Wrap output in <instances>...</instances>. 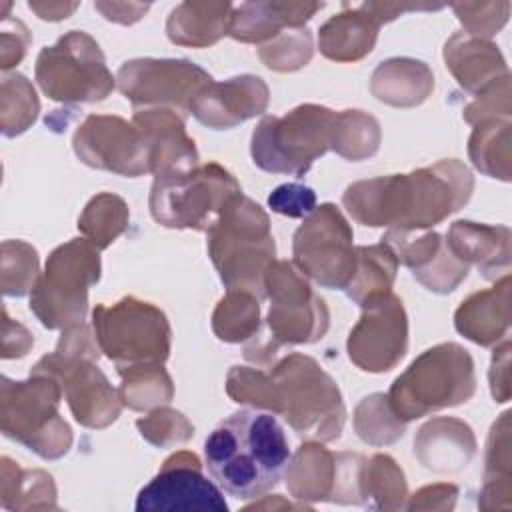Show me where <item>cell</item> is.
I'll return each mask as SVG.
<instances>
[{"instance_id":"1","label":"cell","mask_w":512,"mask_h":512,"mask_svg":"<svg viewBox=\"0 0 512 512\" xmlns=\"http://www.w3.org/2000/svg\"><path fill=\"white\" fill-rule=\"evenodd\" d=\"M474 176L456 158L408 174H388L350 184L342 204L354 222L388 230H428L466 206Z\"/></svg>"},{"instance_id":"2","label":"cell","mask_w":512,"mask_h":512,"mask_svg":"<svg viewBox=\"0 0 512 512\" xmlns=\"http://www.w3.org/2000/svg\"><path fill=\"white\" fill-rule=\"evenodd\" d=\"M210 476L234 498H258L272 490L290 460L282 426L272 414L238 410L222 420L204 442Z\"/></svg>"},{"instance_id":"3","label":"cell","mask_w":512,"mask_h":512,"mask_svg":"<svg viewBox=\"0 0 512 512\" xmlns=\"http://www.w3.org/2000/svg\"><path fill=\"white\" fill-rule=\"evenodd\" d=\"M206 248L226 290L266 298L264 278L276 262V242L260 204L242 192L232 196L206 230Z\"/></svg>"},{"instance_id":"4","label":"cell","mask_w":512,"mask_h":512,"mask_svg":"<svg viewBox=\"0 0 512 512\" xmlns=\"http://www.w3.org/2000/svg\"><path fill=\"white\" fill-rule=\"evenodd\" d=\"M100 352L94 332L80 322L64 328L54 352L42 356L30 370L56 378L74 420L92 430L114 424L124 406L118 390L96 364Z\"/></svg>"},{"instance_id":"5","label":"cell","mask_w":512,"mask_h":512,"mask_svg":"<svg viewBox=\"0 0 512 512\" xmlns=\"http://www.w3.org/2000/svg\"><path fill=\"white\" fill-rule=\"evenodd\" d=\"M272 408L288 426L306 440L334 442L342 436L346 408L334 378L300 352H292L268 370Z\"/></svg>"},{"instance_id":"6","label":"cell","mask_w":512,"mask_h":512,"mask_svg":"<svg viewBox=\"0 0 512 512\" xmlns=\"http://www.w3.org/2000/svg\"><path fill=\"white\" fill-rule=\"evenodd\" d=\"M264 292L270 300L266 314L268 338L244 348V358L254 364H268L282 346L314 344L330 326V312L308 278L288 260H276L264 278Z\"/></svg>"},{"instance_id":"7","label":"cell","mask_w":512,"mask_h":512,"mask_svg":"<svg viewBox=\"0 0 512 512\" xmlns=\"http://www.w3.org/2000/svg\"><path fill=\"white\" fill-rule=\"evenodd\" d=\"M474 392L476 372L470 352L456 342H442L416 356L386 396L394 414L410 422L466 404Z\"/></svg>"},{"instance_id":"8","label":"cell","mask_w":512,"mask_h":512,"mask_svg":"<svg viewBox=\"0 0 512 512\" xmlns=\"http://www.w3.org/2000/svg\"><path fill=\"white\" fill-rule=\"evenodd\" d=\"M62 386L48 374L30 372L28 380L2 376L0 428L2 434L44 460H58L72 448V430L60 416Z\"/></svg>"},{"instance_id":"9","label":"cell","mask_w":512,"mask_h":512,"mask_svg":"<svg viewBox=\"0 0 512 512\" xmlns=\"http://www.w3.org/2000/svg\"><path fill=\"white\" fill-rule=\"evenodd\" d=\"M100 270V250L86 238H72L56 246L30 292L32 314L48 330L84 322L88 292L98 284Z\"/></svg>"},{"instance_id":"10","label":"cell","mask_w":512,"mask_h":512,"mask_svg":"<svg viewBox=\"0 0 512 512\" xmlns=\"http://www.w3.org/2000/svg\"><path fill=\"white\" fill-rule=\"evenodd\" d=\"M334 110L300 104L284 116H264L252 132V162L270 174L304 176L330 150Z\"/></svg>"},{"instance_id":"11","label":"cell","mask_w":512,"mask_h":512,"mask_svg":"<svg viewBox=\"0 0 512 512\" xmlns=\"http://www.w3.org/2000/svg\"><path fill=\"white\" fill-rule=\"evenodd\" d=\"M238 180L218 162L156 176L148 196L152 218L174 230H208L228 200L240 194Z\"/></svg>"},{"instance_id":"12","label":"cell","mask_w":512,"mask_h":512,"mask_svg":"<svg viewBox=\"0 0 512 512\" xmlns=\"http://www.w3.org/2000/svg\"><path fill=\"white\" fill-rule=\"evenodd\" d=\"M92 330L100 350L116 368L164 364L170 356L172 328L152 302L124 296L92 310Z\"/></svg>"},{"instance_id":"13","label":"cell","mask_w":512,"mask_h":512,"mask_svg":"<svg viewBox=\"0 0 512 512\" xmlns=\"http://www.w3.org/2000/svg\"><path fill=\"white\" fill-rule=\"evenodd\" d=\"M34 78L50 100L62 104L102 102L116 86L98 42L82 30H70L42 48Z\"/></svg>"},{"instance_id":"14","label":"cell","mask_w":512,"mask_h":512,"mask_svg":"<svg viewBox=\"0 0 512 512\" xmlns=\"http://www.w3.org/2000/svg\"><path fill=\"white\" fill-rule=\"evenodd\" d=\"M292 264L308 278L330 290H346L356 272L354 232L332 202L316 206L296 228Z\"/></svg>"},{"instance_id":"15","label":"cell","mask_w":512,"mask_h":512,"mask_svg":"<svg viewBox=\"0 0 512 512\" xmlns=\"http://www.w3.org/2000/svg\"><path fill=\"white\" fill-rule=\"evenodd\" d=\"M212 82L204 68L182 58H134L116 72V86L134 108L190 112Z\"/></svg>"},{"instance_id":"16","label":"cell","mask_w":512,"mask_h":512,"mask_svg":"<svg viewBox=\"0 0 512 512\" xmlns=\"http://www.w3.org/2000/svg\"><path fill=\"white\" fill-rule=\"evenodd\" d=\"M366 456L332 452L318 440H306L284 470L290 496L304 504L334 502L360 506V470Z\"/></svg>"},{"instance_id":"17","label":"cell","mask_w":512,"mask_h":512,"mask_svg":"<svg viewBox=\"0 0 512 512\" xmlns=\"http://www.w3.org/2000/svg\"><path fill=\"white\" fill-rule=\"evenodd\" d=\"M362 314L346 340L354 366L382 374L400 364L408 350V316L402 300L390 290L360 304Z\"/></svg>"},{"instance_id":"18","label":"cell","mask_w":512,"mask_h":512,"mask_svg":"<svg viewBox=\"0 0 512 512\" xmlns=\"http://www.w3.org/2000/svg\"><path fill=\"white\" fill-rule=\"evenodd\" d=\"M78 160L90 168L126 178L152 174L150 152L140 128L114 114L86 116L72 136Z\"/></svg>"},{"instance_id":"19","label":"cell","mask_w":512,"mask_h":512,"mask_svg":"<svg viewBox=\"0 0 512 512\" xmlns=\"http://www.w3.org/2000/svg\"><path fill=\"white\" fill-rule=\"evenodd\" d=\"M138 512L186 510V512H226L222 490L204 476L200 458L190 450L168 456L158 474L138 492Z\"/></svg>"},{"instance_id":"20","label":"cell","mask_w":512,"mask_h":512,"mask_svg":"<svg viewBox=\"0 0 512 512\" xmlns=\"http://www.w3.org/2000/svg\"><path fill=\"white\" fill-rule=\"evenodd\" d=\"M268 84L256 74H240L212 82L190 106L192 116L212 130H230L266 112Z\"/></svg>"},{"instance_id":"21","label":"cell","mask_w":512,"mask_h":512,"mask_svg":"<svg viewBox=\"0 0 512 512\" xmlns=\"http://www.w3.org/2000/svg\"><path fill=\"white\" fill-rule=\"evenodd\" d=\"M132 122L146 140L154 178L198 166L196 142L188 136L180 114L170 108H140Z\"/></svg>"},{"instance_id":"22","label":"cell","mask_w":512,"mask_h":512,"mask_svg":"<svg viewBox=\"0 0 512 512\" xmlns=\"http://www.w3.org/2000/svg\"><path fill=\"white\" fill-rule=\"evenodd\" d=\"M476 454L472 428L454 416H438L422 424L414 436V456L436 474L464 470Z\"/></svg>"},{"instance_id":"23","label":"cell","mask_w":512,"mask_h":512,"mask_svg":"<svg viewBox=\"0 0 512 512\" xmlns=\"http://www.w3.org/2000/svg\"><path fill=\"white\" fill-rule=\"evenodd\" d=\"M322 8V2H244L232 10L228 36L262 46L284 30L304 28Z\"/></svg>"},{"instance_id":"24","label":"cell","mask_w":512,"mask_h":512,"mask_svg":"<svg viewBox=\"0 0 512 512\" xmlns=\"http://www.w3.org/2000/svg\"><path fill=\"white\" fill-rule=\"evenodd\" d=\"M444 64L462 90L476 96L508 76V66L490 40L474 38L466 32H454L444 44Z\"/></svg>"},{"instance_id":"25","label":"cell","mask_w":512,"mask_h":512,"mask_svg":"<svg viewBox=\"0 0 512 512\" xmlns=\"http://www.w3.org/2000/svg\"><path fill=\"white\" fill-rule=\"evenodd\" d=\"M446 244L464 264H474L484 278L498 280L510 274V228L472 220H456Z\"/></svg>"},{"instance_id":"26","label":"cell","mask_w":512,"mask_h":512,"mask_svg":"<svg viewBox=\"0 0 512 512\" xmlns=\"http://www.w3.org/2000/svg\"><path fill=\"white\" fill-rule=\"evenodd\" d=\"M510 274L496 280L492 288L464 298L454 312V328L478 346L498 344L510 326Z\"/></svg>"},{"instance_id":"27","label":"cell","mask_w":512,"mask_h":512,"mask_svg":"<svg viewBox=\"0 0 512 512\" xmlns=\"http://www.w3.org/2000/svg\"><path fill=\"white\" fill-rule=\"evenodd\" d=\"M380 26L366 2L360 6L342 4V12L320 26L318 48L328 60L358 62L372 52Z\"/></svg>"},{"instance_id":"28","label":"cell","mask_w":512,"mask_h":512,"mask_svg":"<svg viewBox=\"0 0 512 512\" xmlns=\"http://www.w3.org/2000/svg\"><path fill=\"white\" fill-rule=\"evenodd\" d=\"M434 90L430 66L416 58H388L370 76V94L394 108H414L428 100Z\"/></svg>"},{"instance_id":"29","label":"cell","mask_w":512,"mask_h":512,"mask_svg":"<svg viewBox=\"0 0 512 512\" xmlns=\"http://www.w3.org/2000/svg\"><path fill=\"white\" fill-rule=\"evenodd\" d=\"M230 2H182L168 14L166 36L176 46L208 48L228 34Z\"/></svg>"},{"instance_id":"30","label":"cell","mask_w":512,"mask_h":512,"mask_svg":"<svg viewBox=\"0 0 512 512\" xmlns=\"http://www.w3.org/2000/svg\"><path fill=\"white\" fill-rule=\"evenodd\" d=\"M480 510L512 508V456H510V412H502L492 424L486 440L484 476L478 494Z\"/></svg>"},{"instance_id":"31","label":"cell","mask_w":512,"mask_h":512,"mask_svg":"<svg viewBox=\"0 0 512 512\" xmlns=\"http://www.w3.org/2000/svg\"><path fill=\"white\" fill-rule=\"evenodd\" d=\"M0 504L6 510H58V492L52 474L40 468H20L8 456L0 458Z\"/></svg>"},{"instance_id":"32","label":"cell","mask_w":512,"mask_h":512,"mask_svg":"<svg viewBox=\"0 0 512 512\" xmlns=\"http://www.w3.org/2000/svg\"><path fill=\"white\" fill-rule=\"evenodd\" d=\"M408 484L400 464L388 454L364 458L360 470V506L376 510H402Z\"/></svg>"},{"instance_id":"33","label":"cell","mask_w":512,"mask_h":512,"mask_svg":"<svg viewBox=\"0 0 512 512\" xmlns=\"http://www.w3.org/2000/svg\"><path fill=\"white\" fill-rule=\"evenodd\" d=\"M512 124L508 118H492L474 124L468 138V156L482 174L510 182Z\"/></svg>"},{"instance_id":"34","label":"cell","mask_w":512,"mask_h":512,"mask_svg":"<svg viewBox=\"0 0 512 512\" xmlns=\"http://www.w3.org/2000/svg\"><path fill=\"white\" fill-rule=\"evenodd\" d=\"M382 142L380 122L358 108L340 110L334 114L330 150L350 162L372 158Z\"/></svg>"},{"instance_id":"35","label":"cell","mask_w":512,"mask_h":512,"mask_svg":"<svg viewBox=\"0 0 512 512\" xmlns=\"http://www.w3.org/2000/svg\"><path fill=\"white\" fill-rule=\"evenodd\" d=\"M120 376V400L126 408L144 412L166 406L174 398V384L162 364L116 368Z\"/></svg>"},{"instance_id":"36","label":"cell","mask_w":512,"mask_h":512,"mask_svg":"<svg viewBox=\"0 0 512 512\" xmlns=\"http://www.w3.org/2000/svg\"><path fill=\"white\" fill-rule=\"evenodd\" d=\"M356 256V272L344 292L354 304L360 306L370 296L392 290L398 272V258L384 242L356 246Z\"/></svg>"},{"instance_id":"37","label":"cell","mask_w":512,"mask_h":512,"mask_svg":"<svg viewBox=\"0 0 512 512\" xmlns=\"http://www.w3.org/2000/svg\"><path fill=\"white\" fill-rule=\"evenodd\" d=\"M260 298L244 290H226L212 312V332L218 340L240 344L258 334Z\"/></svg>"},{"instance_id":"38","label":"cell","mask_w":512,"mask_h":512,"mask_svg":"<svg viewBox=\"0 0 512 512\" xmlns=\"http://www.w3.org/2000/svg\"><path fill=\"white\" fill-rule=\"evenodd\" d=\"M128 222L130 210L124 198L112 192H100L88 200L78 216V230L90 244L104 250L126 232Z\"/></svg>"},{"instance_id":"39","label":"cell","mask_w":512,"mask_h":512,"mask_svg":"<svg viewBox=\"0 0 512 512\" xmlns=\"http://www.w3.org/2000/svg\"><path fill=\"white\" fill-rule=\"evenodd\" d=\"M40 100L32 82L20 74H4L0 82V130L6 138L26 132L38 118Z\"/></svg>"},{"instance_id":"40","label":"cell","mask_w":512,"mask_h":512,"mask_svg":"<svg viewBox=\"0 0 512 512\" xmlns=\"http://www.w3.org/2000/svg\"><path fill=\"white\" fill-rule=\"evenodd\" d=\"M352 422L358 438L370 446L394 444L406 432V422L394 414L382 392L364 396L354 408Z\"/></svg>"},{"instance_id":"41","label":"cell","mask_w":512,"mask_h":512,"mask_svg":"<svg viewBox=\"0 0 512 512\" xmlns=\"http://www.w3.org/2000/svg\"><path fill=\"white\" fill-rule=\"evenodd\" d=\"M40 276L38 252L24 240H4L0 246V286L4 296H26Z\"/></svg>"},{"instance_id":"42","label":"cell","mask_w":512,"mask_h":512,"mask_svg":"<svg viewBox=\"0 0 512 512\" xmlns=\"http://www.w3.org/2000/svg\"><path fill=\"white\" fill-rule=\"evenodd\" d=\"M314 54V42L308 28L280 32L258 48L260 62L274 72H296L304 68Z\"/></svg>"},{"instance_id":"43","label":"cell","mask_w":512,"mask_h":512,"mask_svg":"<svg viewBox=\"0 0 512 512\" xmlns=\"http://www.w3.org/2000/svg\"><path fill=\"white\" fill-rule=\"evenodd\" d=\"M140 436L156 448H172L194 436L192 422L178 410L160 406L136 420Z\"/></svg>"},{"instance_id":"44","label":"cell","mask_w":512,"mask_h":512,"mask_svg":"<svg viewBox=\"0 0 512 512\" xmlns=\"http://www.w3.org/2000/svg\"><path fill=\"white\" fill-rule=\"evenodd\" d=\"M454 14L458 16L460 24L464 26L462 32L480 38L490 40L496 36L504 24L508 22L510 14V2H458L450 6Z\"/></svg>"},{"instance_id":"45","label":"cell","mask_w":512,"mask_h":512,"mask_svg":"<svg viewBox=\"0 0 512 512\" xmlns=\"http://www.w3.org/2000/svg\"><path fill=\"white\" fill-rule=\"evenodd\" d=\"M468 272L470 266L464 264L458 256H454V252L448 248L444 240V246L438 250V254L412 276L434 294H450L466 280Z\"/></svg>"},{"instance_id":"46","label":"cell","mask_w":512,"mask_h":512,"mask_svg":"<svg viewBox=\"0 0 512 512\" xmlns=\"http://www.w3.org/2000/svg\"><path fill=\"white\" fill-rule=\"evenodd\" d=\"M512 114V92H510V74L500 78L496 84L476 94L474 100L464 108L462 118L474 126L492 118H508Z\"/></svg>"},{"instance_id":"47","label":"cell","mask_w":512,"mask_h":512,"mask_svg":"<svg viewBox=\"0 0 512 512\" xmlns=\"http://www.w3.org/2000/svg\"><path fill=\"white\" fill-rule=\"evenodd\" d=\"M272 212L288 218H306L316 208V194L310 186L288 182L280 184L268 196Z\"/></svg>"},{"instance_id":"48","label":"cell","mask_w":512,"mask_h":512,"mask_svg":"<svg viewBox=\"0 0 512 512\" xmlns=\"http://www.w3.org/2000/svg\"><path fill=\"white\" fill-rule=\"evenodd\" d=\"M0 68L6 72L8 68L20 64V60L26 56V50L30 46V32L24 22L14 18L2 20V32H0Z\"/></svg>"},{"instance_id":"49","label":"cell","mask_w":512,"mask_h":512,"mask_svg":"<svg viewBox=\"0 0 512 512\" xmlns=\"http://www.w3.org/2000/svg\"><path fill=\"white\" fill-rule=\"evenodd\" d=\"M458 498V486L448 484V482H438V484H428L416 490L412 496L408 494L406 500V510H452L456 506Z\"/></svg>"},{"instance_id":"50","label":"cell","mask_w":512,"mask_h":512,"mask_svg":"<svg viewBox=\"0 0 512 512\" xmlns=\"http://www.w3.org/2000/svg\"><path fill=\"white\" fill-rule=\"evenodd\" d=\"M488 382L494 402L504 404L510 400V340H504L500 346L494 348Z\"/></svg>"},{"instance_id":"51","label":"cell","mask_w":512,"mask_h":512,"mask_svg":"<svg viewBox=\"0 0 512 512\" xmlns=\"http://www.w3.org/2000/svg\"><path fill=\"white\" fill-rule=\"evenodd\" d=\"M2 316H4V322H2V358L10 360V358L26 356L30 352L32 344H34L32 334L28 332L26 326L12 320L8 316L6 308H2Z\"/></svg>"},{"instance_id":"52","label":"cell","mask_w":512,"mask_h":512,"mask_svg":"<svg viewBox=\"0 0 512 512\" xmlns=\"http://www.w3.org/2000/svg\"><path fill=\"white\" fill-rule=\"evenodd\" d=\"M94 8L108 22L130 26V24L138 22L150 10V4H140V2H94Z\"/></svg>"},{"instance_id":"53","label":"cell","mask_w":512,"mask_h":512,"mask_svg":"<svg viewBox=\"0 0 512 512\" xmlns=\"http://www.w3.org/2000/svg\"><path fill=\"white\" fill-rule=\"evenodd\" d=\"M78 6H80L78 2H36V0L28 2V8L40 20H48V22H58L68 18Z\"/></svg>"},{"instance_id":"54","label":"cell","mask_w":512,"mask_h":512,"mask_svg":"<svg viewBox=\"0 0 512 512\" xmlns=\"http://www.w3.org/2000/svg\"><path fill=\"white\" fill-rule=\"evenodd\" d=\"M292 510V508H304V510H310L312 504H304V502H290V500H284L280 494H274V496H262L260 502H254V504H248L246 510Z\"/></svg>"}]
</instances>
